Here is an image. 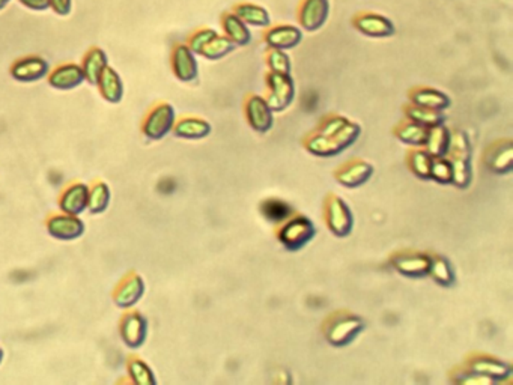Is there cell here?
<instances>
[{
	"instance_id": "obj_15",
	"label": "cell",
	"mask_w": 513,
	"mask_h": 385,
	"mask_svg": "<svg viewBox=\"0 0 513 385\" xmlns=\"http://www.w3.org/2000/svg\"><path fill=\"white\" fill-rule=\"evenodd\" d=\"M328 11V0H306L300 12L301 24L307 31H318L325 23Z\"/></svg>"
},
{
	"instance_id": "obj_8",
	"label": "cell",
	"mask_w": 513,
	"mask_h": 385,
	"mask_svg": "<svg viewBox=\"0 0 513 385\" xmlns=\"http://www.w3.org/2000/svg\"><path fill=\"white\" fill-rule=\"evenodd\" d=\"M146 335H148V322L144 315L134 312V313H126L122 318L121 337L128 348L131 349L142 348L144 343L146 342Z\"/></svg>"
},
{
	"instance_id": "obj_43",
	"label": "cell",
	"mask_w": 513,
	"mask_h": 385,
	"mask_svg": "<svg viewBox=\"0 0 513 385\" xmlns=\"http://www.w3.org/2000/svg\"><path fill=\"white\" fill-rule=\"evenodd\" d=\"M346 122H348V119L340 118V116L331 118L330 121H327V122L324 124L323 131H320V134H323V136H333V134H336Z\"/></svg>"
},
{
	"instance_id": "obj_4",
	"label": "cell",
	"mask_w": 513,
	"mask_h": 385,
	"mask_svg": "<svg viewBox=\"0 0 513 385\" xmlns=\"http://www.w3.org/2000/svg\"><path fill=\"white\" fill-rule=\"evenodd\" d=\"M315 235V227L309 218L295 217L293 220L288 222L285 227L280 230V241L291 250H297L306 246Z\"/></svg>"
},
{
	"instance_id": "obj_41",
	"label": "cell",
	"mask_w": 513,
	"mask_h": 385,
	"mask_svg": "<svg viewBox=\"0 0 513 385\" xmlns=\"http://www.w3.org/2000/svg\"><path fill=\"white\" fill-rule=\"evenodd\" d=\"M458 384L463 385H491L494 381L488 376H483L476 372H470V374H463L459 378L455 379Z\"/></svg>"
},
{
	"instance_id": "obj_36",
	"label": "cell",
	"mask_w": 513,
	"mask_h": 385,
	"mask_svg": "<svg viewBox=\"0 0 513 385\" xmlns=\"http://www.w3.org/2000/svg\"><path fill=\"white\" fill-rule=\"evenodd\" d=\"M291 211L292 210L289 208V205H286L285 202H280V200H268L262 205L264 215L271 222L286 220Z\"/></svg>"
},
{
	"instance_id": "obj_35",
	"label": "cell",
	"mask_w": 513,
	"mask_h": 385,
	"mask_svg": "<svg viewBox=\"0 0 513 385\" xmlns=\"http://www.w3.org/2000/svg\"><path fill=\"white\" fill-rule=\"evenodd\" d=\"M128 374H130L133 382H136V384H140V385L156 384V378H153L152 370L146 366V363L139 360V358H134V360L128 363Z\"/></svg>"
},
{
	"instance_id": "obj_23",
	"label": "cell",
	"mask_w": 513,
	"mask_h": 385,
	"mask_svg": "<svg viewBox=\"0 0 513 385\" xmlns=\"http://www.w3.org/2000/svg\"><path fill=\"white\" fill-rule=\"evenodd\" d=\"M448 140H450V133L446 130L443 124L431 126L428 131L426 143H425L429 156L432 158L444 157L448 149Z\"/></svg>"
},
{
	"instance_id": "obj_17",
	"label": "cell",
	"mask_w": 513,
	"mask_h": 385,
	"mask_svg": "<svg viewBox=\"0 0 513 385\" xmlns=\"http://www.w3.org/2000/svg\"><path fill=\"white\" fill-rule=\"evenodd\" d=\"M107 67H109V58L104 50L98 47L89 50L85 55L82 63V70L85 72L86 82L97 86L102 71H104Z\"/></svg>"
},
{
	"instance_id": "obj_6",
	"label": "cell",
	"mask_w": 513,
	"mask_h": 385,
	"mask_svg": "<svg viewBox=\"0 0 513 385\" xmlns=\"http://www.w3.org/2000/svg\"><path fill=\"white\" fill-rule=\"evenodd\" d=\"M85 223L79 215H70L63 212L62 215L50 217L47 222V230L50 237L60 241H74L85 234Z\"/></svg>"
},
{
	"instance_id": "obj_39",
	"label": "cell",
	"mask_w": 513,
	"mask_h": 385,
	"mask_svg": "<svg viewBox=\"0 0 513 385\" xmlns=\"http://www.w3.org/2000/svg\"><path fill=\"white\" fill-rule=\"evenodd\" d=\"M268 63H269V68L273 70V72L289 74V71H291V62H289V58L284 53V50L274 48L268 56Z\"/></svg>"
},
{
	"instance_id": "obj_29",
	"label": "cell",
	"mask_w": 513,
	"mask_h": 385,
	"mask_svg": "<svg viewBox=\"0 0 513 385\" xmlns=\"http://www.w3.org/2000/svg\"><path fill=\"white\" fill-rule=\"evenodd\" d=\"M234 48H235L234 41H230L226 36L217 35L207 45L203 47L200 55L210 60H217V59H222L226 55H229Z\"/></svg>"
},
{
	"instance_id": "obj_30",
	"label": "cell",
	"mask_w": 513,
	"mask_h": 385,
	"mask_svg": "<svg viewBox=\"0 0 513 385\" xmlns=\"http://www.w3.org/2000/svg\"><path fill=\"white\" fill-rule=\"evenodd\" d=\"M307 149H309L315 156H320V157H330V156H336V153L342 152L343 148L336 142L333 137L328 136H316L312 137L307 143Z\"/></svg>"
},
{
	"instance_id": "obj_12",
	"label": "cell",
	"mask_w": 513,
	"mask_h": 385,
	"mask_svg": "<svg viewBox=\"0 0 513 385\" xmlns=\"http://www.w3.org/2000/svg\"><path fill=\"white\" fill-rule=\"evenodd\" d=\"M87 200H89V187L82 183L71 184L62 192L59 200V208L65 214L80 215L87 210Z\"/></svg>"
},
{
	"instance_id": "obj_1",
	"label": "cell",
	"mask_w": 513,
	"mask_h": 385,
	"mask_svg": "<svg viewBox=\"0 0 513 385\" xmlns=\"http://www.w3.org/2000/svg\"><path fill=\"white\" fill-rule=\"evenodd\" d=\"M175 126V109L161 102V104L153 107L144 122V133L151 140H160L168 136Z\"/></svg>"
},
{
	"instance_id": "obj_44",
	"label": "cell",
	"mask_w": 513,
	"mask_h": 385,
	"mask_svg": "<svg viewBox=\"0 0 513 385\" xmlns=\"http://www.w3.org/2000/svg\"><path fill=\"white\" fill-rule=\"evenodd\" d=\"M17 2L24 6L26 9L33 11V12H44L50 9L48 0H17Z\"/></svg>"
},
{
	"instance_id": "obj_27",
	"label": "cell",
	"mask_w": 513,
	"mask_h": 385,
	"mask_svg": "<svg viewBox=\"0 0 513 385\" xmlns=\"http://www.w3.org/2000/svg\"><path fill=\"white\" fill-rule=\"evenodd\" d=\"M428 126H423L417 122H409L402 125L401 128H397L396 134L399 137L402 142L413 145V146H425L426 139H428Z\"/></svg>"
},
{
	"instance_id": "obj_33",
	"label": "cell",
	"mask_w": 513,
	"mask_h": 385,
	"mask_svg": "<svg viewBox=\"0 0 513 385\" xmlns=\"http://www.w3.org/2000/svg\"><path fill=\"white\" fill-rule=\"evenodd\" d=\"M408 118L411 119L413 122H417L423 126H435L443 124V114L438 110H432V109H426V107H411L408 110Z\"/></svg>"
},
{
	"instance_id": "obj_3",
	"label": "cell",
	"mask_w": 513,
	"mask_h": 385,
	"mask_svg": "<svg viewBox=\"0 0 513 385\" xmlns=\"http://www.w3.org/2000/svg\"><path fill=\"white\" fill-rule=\"evenodd\" d=\"M268 86H269V97L266 99L268 106L271 110H284L286 109L295 95L293 82L289 74H280L271 72L268 75Z\"/></svg>"
},
{
	"instance_id": "obj_37",
	"label": "cell",
	"mask_w": 513,
	"mask_h": 385,
	"mask_svg": "<svg viewBox=\"0 0 513 385\" xmlns=\"http://www.w3.org/2000/svg\"><path fill=\"white\" fill-rule=\"evenodd\" d=\"M409 166H411L413 172L423 178L428 179L431 178V166H432V157L429 156L428 152L423 151H417L411 153V158H409Z\"/></svg>"
},
{
	"instance_id": "obj_45",
	"label": "cell",
	"mask_w": 513,
	"mask_h": 385,
	"mask_svg": "<svg viewBox=\"0 0 513 385\" xmlns=\"http://www.w3.org/2000/svg\"><path fill=\"white\" fill-rule=\"evenodd\" d=\"M12 2V0H0V12L8 8V5Z\"/></svg>"
},
{
	"instance_id": "obj_16",
	"label": "cell",
	"mask_w": 513,
	"mask_h": 385,
	"mask_svg": "<svg viewBox=\"0 0 513 385\" xmlns=\"http://www.w3.org/2000/svg\"><path fill=\"white\" fill-rule=\"evenodd\" d=\"M393 266L397 271L409 277H421L429 274L431 258L428 254H401L393 259Z\"/></svg>"
},
{
	"instance_id": "obj_25",
	"label": "cell",
	"mask_w": 513,
	"mask_h": 385,
	"mask_svg": "<svg viewBox=\"0 0 513 385\" xmlns=\"http://www.w3.org/2000/svg\"><path fill=\"white\" fill-rule=\"evenodd\" d=\"M175 134L178 137H184V139H202L207 137L211 133V125L203 121V119H196V118H185L183 121H179L175 126Z\"/></svg>"
},
{
	"instance_id": "obj_20",
	"label": "cell",
	"mask_w": 513,
	"mask_h": 385,
	"mask_svg": "<svg viewBox=\"0 0 513 385\" xmlns=\"http://www.w3.org/2000/svg\"><path fill=\"white\" fill-rule=\"evenodd\" d=\"M471 370L483 376H488L492 381H503L512 375V367L509 364L490 357H479L471 362Z\"/></svg>"
},
{
	"instance_id": "obj_21",
	"label": "cell",
	"mask_w": 513,
	"mask_h": 385,
	"mask_svg": "<svg viewBox=\"0 0 513 385\" xmlns=\"http://www.w3.org/2000/svg\"><path fill=\"white\" fill-rule=\"evenodd\" d=\"M372 175V166L364 161H354L338 173L339 183L346 187H357L364 184Z\"/></svg>"
},
{
	"instance_id": "obj_38",
	"label": "cell",
	"mask_w": 513,
	"mask_h": 385,
	"mask_svg": "<svg viewBox=\"0 0 513 385\" xmlns=\"http://www.w3.org/2000/svg\"><path fill=\"white\" fill-rule=\"evenodd\" d=\"M431 178L443 184L452 183V163L443 157L432 160Z\"/></svg>"
},
{
	"instance_id": "obj_5",
	"label": "cell",
	"mask_w": 513,
	"mask_h": 385,
	"mask_svg": "<svg viewBox=\"0 0 513 385\" xmlns=\"http://www.w3.org/2000/svg\"><path fill=\"white\" fill-rule=\"evenodd\" d=\"M364 328L363 320L352 315L336 318L327 328V339L336 346H343L352 342Z\"/></svg>"
},
{
	"instance_id": "obj_31",
	"label": "cell",
	"mask_w": 513,
	"mask_h": 385,
	"mask_svg": "<svg viewBox=\"0 0 513 385\" xmlns=\"http://www.w3.org/2000/svg\"><path fill=\"white\" fill-rule=\"evenodd\" d=\"M429 274L435 281H438L443 286H450L455 280L453 269L448 264L447 259L437 256V258H431V266H429Z\"/></svg>"
},
{
	"instance_id": "obj_42",
	"label": "cell",
	"mask_w": 513,
	"mask_h": 385,
	"mask_svg": "<svg viewBox=\"0 0 513 385\" xmlns=\"http://www.w3.org/2000/svg\"><path fill=\"white\" fill-rule=\"evenodd\" d=\"M50 9L59 17H68L72 12V0H48Z\"/></svg>"
},
{
	"instance_id": "obj_18",
	"label": "cell",
	"mask_w": 513,
	"mask_h": 385,
	"mask_svg": "<svg viewBox=\"0 0 513 385\" xmlns=\"http://www.w3.org/2000/svg\"><path fill=\"white\" fill-rule=\"evenodd\" d=\"M355 26L357 29L363 32L364 35L374 38H387L394 33L393 23L389 18L377 14H366L358 17Z\"/></svg>"
},
{
	"instance_id": "obj_11",
	"label": "cell",
	"mask_w": 513,
	"mask_h": 385,
	"mask_svg": "<svg viewBox=\"0 0 513 385\" xmlns=\"http://www.w3.org/2000/svg\"><path fill=\"white\" fill-rule=\"evenodd\" d=\"M144 293H145L144 278L134 274L121 281V285L117 288V291H114L113 300L114 304L121 307V309H130V307L136 305L140 301V298L144 297Z\"/></svg>"
},
{
	"instance_id": "obj_7",
	"label": "cell",
	"mask_w": 513,
	"mask_h": 385,
	"mask_svg": "<svg viewBox=\"0 0 513 385\" xmlns=\"http://www.w3.org/2000/svg\"><path fill=\"white\" fill-rule=\"evenodd\" d=\"M47 79L48 85L58 91H72L86 82L82 65H77V63H63V65L56 67L48 72Z\"/></svg>"
},
{
	"instance_id": "obj_34",
	"label": "cell",
	"mask_w": 513,
	"mask_h": 385,
	"mask_svg": "<svg viewBox=\"0 0 513 385\" xmlns=\"http://www.w3.org/2000/svg\"><path fill=\"white\" fill-rule=\"evenodd\" d=\"M237 16L249 24L253 26H268L269 16L266 9L256 5H239L237 9Z\"/></svg>"
},
{
	"instance_id": "obj_13",
	"label": "cell",
	"mask_w": 513,
	"mask_h": 385,
	"mask_svg": "<svg viewBox=\"0 0 513 385\" xmlns=\"http://www.w3.org/2000/svg\"><path fill=\"white\" fill-rule=\"evenodd\" d=\"M247 118L256 131L266 133L273 126V110L266 99L253 95L247 101Z\"/></svg>"
},
{
	"instance_id": "obj_22",
	"label": "cell",
	"mask_w": 513,
	"mask_h": 385,
	"mask_svg": "<svg viewBox=\"0 0 513 385\" xmlns=\"http://www.w3.org/2000/svg\"><path fill=\"white\" fill-rule=\"evenodd\" d=\"M513 163V148L510 142L497 145L492 148L486 157V164L492 172L497 173H507L512 170Z\"/></svg>"
},
{
	"instance_id": "obj_2",
	"label": "cell",
	"mask_w": 513,
	"mask_h": 385,
	"mask_svg": "<svg viewBox=\"0 0 513 385\" xmlns=\"http://www.w3.org/2000/svg\"><path fill=\"white\" fill-rule=\"evenodd\" d=\"M9 72L18 83L41 82L50 72V63L41 56H26L12 63Z\"/></svg>"
},
{
	"instance_id": "obj_19",
	"label": "cell",
	"mask_w": 513,
	"mask_h": 385,
	"mask_svg": "<svg viewBox=\"0 0 513 385\" xmlns=\"http://www.w3.org/2000/svg\"><path fill=\"white\" fill-rule=\"evenodd\" d=\"M301 38V31L293 26H279L266 33V43L269 47L277 50H289L298 45Z\"/></svg>"
},
{
	"instance_id": "obj_32",
	"label": "cell",
	"mask_w": 513,
	"mask_h": 385,
	"mask_svg": "<svg viewBox=\"0 0 513 385\" xmlns=\"http://www.w3.org/2000/svg\"><path fill=\"white\" fill-rule=\"evenodd\" d=\"M452 183L458 187H467L471 181V168H470V157L463 156H452Z\"/></svg>"
},
{
	"instance_id": "obj_14",
	"label": "cell",
	"mask_w": 513,
	"mask_h": 385,
	"mask_svg": "<svg viewBox=\"0 0 513 385\" xmlns=\"http://www.w3.org/2000/svg\"><path fill=\"white\" fill-rule=\"evenodd\" d=\"M101 97L110 104H118L124 98V82L119 72L110 65L102 71L99 80L97 83Z\"/></svg>"
},
{
	"instance_id": "obj_26",
	"label": "cell",
	"mask_w": 513,
	"mask_h": 385,
	"mask_svg": "<svg viewBox=\"0 0 513 385\" xmlns=\"http://www.w3.org/2000/svg\"><path fill=\"white\" fill-rule=\"evenodd\" d=\"M223 28L229 36L230 41H234L238 45H246L250 43V31L247 29L246 23L242 21L238 16L227 14L223 20Z\"/></svg>"
},
{
	"instance_id": "obj_28",
	"label": "cell",
	"mask_w": 513,
	"mask_h": 385,
	"mask_svg": "<svg viewBox=\"0 0 513 385\" xmlns=\"http://www.w3.org/2000/svg\"><path fill=\"white\" fill-rule=\"evenodd\" d=\"M110 188L106 183H98L92 188H89V200L87 210L92 214H102L110 203Z\"/></svg>"
},
{
	"instance_id": "obj_24",
	"label": "cell",
	"mask_w": 513,
	"mask_h": 385,
	"mask_svg": "<svg viewBox=\"0 0 513 385\" xmlns=\"http://www.w3.org/2000/svg\"><path fill=\"white\" fill-rule=\"evenodd\" d=\"M411 98L416 106L438 110V112L450 106V99H448V97L440 91H435V89H418Z\"/></svg>"
},
{
	"instance_id": "obj_46",
	"label": "cell",
	"mask_w": 513,
	"mask_h": 385,
	"mask_svg": "<svg viewBox=\"0 0 513 385\" xmlns=\"http://www.w3.org/2000/svg\"><path fill=\"white\" fill-rule=\"evenodd\" d=\"M2 360H4V349L0 348V363H2Z\"/></svg>"
},
{
	"instance_id": "obj_40",
	"label": "cell",
	"mask_w": 513,
	"mask_h": 385,
	"mask_svg": "<svg viewBox=\"0 0 513 385\" xmlns=\"http://www.w3.org/2000/svg\"><path fill=\"white\" fill-rule=\"evenodd\" d=\"M217 36V32L212 31V29H202V31H198L193 36L190 38V43H188V47L190 50L193 51L195 55H200L203 47L207 45L212 38Z\"/></svg>"
},
{
	"instance_id": "obj_9",
	"label": "cell",
	"mask_w": 513,
	"mask_h": 385,
	"mask_svg": "<svg viewBox=\"0 0 513 385\" xmlns=\"http://www.w3.org/2000/svg\"><path fill=\"white\" fill-rule=\"evenodd\" d=\"M172 70L178 80L190 83L198 79V60L188 45L179 44L172 53Z\"/></svg>"
},
{
	"instance_id": "obj_10",
	"label": "cell",
	"mask_w": 513,
	"mask_h": 385,
	"mask_svg": "<svg viewBox=\"0 0 513 385\" xmlns=\"http://www.w3.org/2000/svg\"><path fill=\"white\" fill-rule=\"evenodd\" d=\"M327 222L333 232L339 237H345L351 232L352 214L342 199L336 196L330 197L327 207Z\"/></svg>"
}]
</instances>
